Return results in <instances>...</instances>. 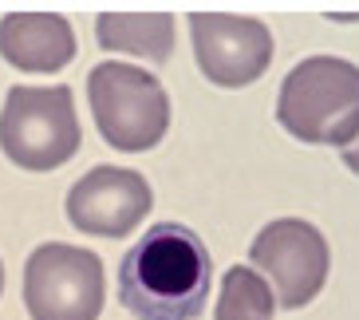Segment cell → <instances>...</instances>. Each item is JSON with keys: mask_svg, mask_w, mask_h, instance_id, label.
Instances as JSON below:
<instances>
[{"mask_svg": "<svg viewBox=\"0 0 359 320\" xmlns=\"http://www.w3.org/2000/svg\"><path fill=\"white\" fill-rule=\"evenodd\" d=\"M210 249L182 222L150 225L118 265V300L135 320H194L210 297Z\"/></svg>", "mask_w": 359, "mask_h": 320, "instance_id": "6da1fadb", "label": "cell"}, {"mask_svg": "<svg viewBox=\"0 0 359 320\" xmlns=\"http://www.w3.org/2000/svg\"><path fill=\"white\" fill-rule=\"evenodd\" d=\"M276 123L312 147H351L359 135V67L336 55H308L280 84Z\"/></svg>", "mask_w": 359, "mask_h": 320, "instance_id": "7a4b0ae2", "label": "cell"}, {"mask_svg": "<svg viewBox=\"0 0 359 320\" xmlns=\"http://www.w3.org/2000/svg\"><path fill=\"white\" fill-rule=\"evenodd\" d=\"M87 99H91V115H95V127L107 139V147L138 154V150H154L166 139L170 95L142 67L115 64V60L91 67Z\"/></svg>", "mask_w": 359, "mask_h": 320, "instance_id": "3957f363", "label": "cell"}, {"mask_svg": "<svg viewBox=\"0 0 359 320\" xmlns=\"http://www.w3.org/2000/svg\"><path fill=\"white\" fill-rule=\"evenodd\" d=\"M83 142L72 87H12L0 111V150L20 171H60Z\"/></svg>", "mask_w": 359, "mask_h": 320, "instance_id": "277c9868", "label": "cell"}, {"mask_svg": "<svg viewBox=\"0 0 359 320\" xmlns=\"http://www.w3.org/2000/svg\"><path fill=\"white\" fill-rule=\"evenodd\" d=\"M107 300L103 261L91 249L48 241L24 265V305L32 320H99Z\"/></svg>", "mask_w": 359, "mask_h": 320, "instance_id": "5b68a950", "label": "cell"}, {"mask_svg": "<svg viewBox=\"0 0 359 320\" xmlns=\"http://www.w3.org/2000/svg\"><path fill=\"white\" fill-rule=\"evenodd\" d=\"M249 261L257 273H264L280 309L312 305L332 269L324 234L300 218H280V222L264 225L249 246Z\"/></svg>", "mask_w": 359, "mask_h": 320, "instance_id": "8992f818", "label": "cell"}, {"mask_svg": "<svg viewBox=\"0 0 359 320\" xmlns=\"http://www.w3.org/2000/svg\"><path fill=\"white\" fill-rule=\"evenodd\" d=\"M190 36L201 75L217 87H249L273 64V32L257 16L194 12Z\"/></svg>", "mask_w": 359, "mask_h": 320, "instance_id": "52a82bcc", "label": "cell"}, {"mask_svg": "<svg viewBox=\"0 0 359 320\" xmlns=\"http://www.w3.org/2000/svg\"><path fill=\"white\" fill-rule=\"evenodd\" d=\"M154 206L150 182L138 171L95 166L67 190V222L91 237H127Z\"/></svg>", "mask_w": 359, "mask_h": 320, "instance_id": "ba28073f", "label": "cell"}, {"mask_svg": "<svg viewBox=\"0 0 359 320\" xmlns=\"http://www.w3.org/2000/svg\"><path fill=\"white\" fill-rule=\"evenodd\" d=\"M0 55L16 72H64L75 60L72 20L60 12H8L0 20Z\"/></svg>", "mask_w": 359, "mask_h": 320, "instance_id": "9c48e42d", "label": "cell"}, {"mask_svg": "<svg viewBox=\"0 0 359 320\" xmlns=\"http://www.w3.org/2000/svg\"><path fill=\"white\" fill-rule=\"evenodd\" d=\"M99 48L142 55L150 64H166L174 52V16L170 12H103L95 20Z\"/></svg>", "mask_w": 359, "mask_h": 320, "instance_id": "30bf717a", "label": "cell"}, {"mask_svg": "<svg viewBox=\"0 0 359 320\" xmlns=\"http://www.w3.org/2000/svg\"><path fill=\"white\" fill-rule=\"evenodd\" d=\"M276 297L253 265H233L222 281L213 320H273Z\"/></svg>", "mask_w": 359, "mask_h": 320, "instance_id": "8fae6325", "label": "cell"}, {"mask_svg": "<svg viewBox=\"0 0 359 320\" xmlns=\"http://www.w3.org/2000/svg\"><path fill=\"white\" fill-rule=\"evenodd\" d=\"M344 166H348L351 174H359V142H355V147L344 150Z\"/></svg>", "mask_w": 359, "mask_h": 320, "instance_id": "7c38bea8", "label": "cell"}, {"mask_svg": "<svg viewBox=\"0 0 359 320\" xmlns=\"http://www.w3.org/2000/svg\"><path fill=\"white\" fill-rule=\"evenodd\" d=\"M0 288H4V265H0Z\"/></svg>", "mask_w": 359, "mask_h": 320, "instance_id": "4fadbf2b", "label": "cell"}]
</instances>
